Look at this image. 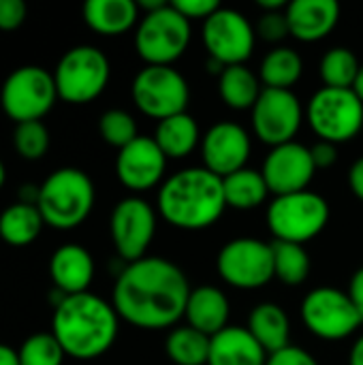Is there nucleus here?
I'll use <instances>...</instances> for the list:
<instances>
[{
	"mask_svg": "<svg viewBox=\"0 0 363 365\" xmlns=\"http://www.w3.org/2000/svg\"><path fill=\"white\" fill-rule=\"evenodd\" d=\"M190 291L186 274L175 263L163 257H143L118 274L111 306L128 325L158 331L184 319Z\"/></svg>",
	"mask_w": 363,
	"mask_h": 365,
	"instance_id": "nucleus-1",
	"label": "nucleus"
},
{
	"mask_svg": "<svg viewBox=\"0 0 363 365\" xmlns=\"http://www.w3.org/2000/svg\"><path fill=\"white\" fill-rule=\"evenodd\" d=\"M120 317L116 308L98 295H64L56 304L51 334L68 357L88 361L105 355L116 338Z\"/></svg>",
	"mask_w": 363,
	"mask_h": 365,
	"instance_id": "nucleus-2",
	"label": "nucleus"
},
{
	"mask_svg": "<svg viewBox=\"0 0 363 365\" xmlns=\"http://www.w3.org/2000/svg\"><path fill=\"white\" fill-rule=\"evenodd\" d=\"M158 214L182 231H203L227 210L223 178L205 167H188L167 178L158 188Z\"/></svg>",
	"mask_w": 363,
	"mask_h": 365,
	"instance_id": "nucleus-3",
	"label": "nucleus"
},
{
	"mask_svg": "<svg viewBox=\"0 0 363 365\" xmlns=\"http://www.w3.org/2000/svg\"><path fill=\"white\" fill-rule=\"evenodd\" d=\"M94 197V184L86 171L62 167L49 173L39 186L36 207L45 225L58 231H71L90 216Z\"/></svg>",
	"mask_w": 363,
	"mask_h": 365,
	"instance_id": "nucleus-4",
	"label": "nucleus"
},
{
	"mask_svg": "<svg viewBox=\"0 0 363 365\" xmlns=\"http://www.w3.org/2000/svg\"><path fill=\"white\" fill-rule=\"evenodd\" d=\"M265 222L276 242L308 244L329 222V203L312 190L274 197L265 212Z\"/></svg>",
	"mask_w": 363,
	"mask_h": 365,
	"instance_id": "nucleus-5",
	"label": "nucleus"
},
{
	"mask_svg": "<svg viewBox=\"0 0 363 365\" xmlns=\"http://www.w3.org/2000/svg\"><path fill=\"white\" fill-rule=\"evenodd\" d=\"M111 66L107 56L94 45L71 47L56 64L53 81L58 96L71 105H86L103 94Z\"/></svg>",
	"mask_w": 363,
	"mask_h": 365,
	"instance_id": "nucleus-6",
	"label": "nucleus"
},
{
	"mask_svg": "<svg viewBox=\"0 0 363 365\" xmlns=\"http://www.w3.org/2000/svg\"><path fill=\"white\" fill-rule=\"evenodd\" d=\"M188 43L190 21L171 2L154 13H143L135 32V49L150 66H173L188 49Z\"/></svg>",
	"mask_w": 363,
	"mask_h": 365,
	"instance_id": "nucleus-7",
	"label": "nucleus"
},
{
	"mask_svg": "<svg viewBox=\"0 0 363 365\" xmlns=\"http://www.w3.org/2000/svg\"><path fill=\"white\" fill-rule=\"evenodd\" d=\"M306 118L319 141L334 145L355 139L363 128V103L353 88H321L306 107Z\"/></svg>",
	"mask_w": 363,
	"mask_h": 365,
	"instance_id": "nucleus-8",
	"label": "nucleus"
},
{
	"mask_svg": "<svg viewBox=\"0 0 363 365\" xmlns=\"http://www.w3.org/2000/svg\"><path fill=\"white\" fill-rule=\"evenodd\" d=\"M53 73L36 64L15 68L0 88L2 111L15 122H36L45 118L58 101Z\"/></svg>",
	"mask_w": 363,
	"mask_h": 365,
	"instance_id": "nucleus-9",
	"label": "nucleus"
},
{
	"mask_svg": "<svg viewBox=\"0 0 363 365\" xmlns=\"http://www.w3.org/2000/svg\"><path fill=\"white\" fill-rule=\"evenodd\" d=\"M131 96L143 115L160 122L186 111L190 88L178 68L145 64L133 79Z\"/></svg>",
	"mask_w": 363,
	"mask_h": 365,
	"instance_id": "nucleus-10",
	"label": "nucleus"
},
{
	"mask_svg": "<svg viewBox=\"0 0 363 365\" xmlns=\"http://www.w3.org/2000/svg\"><path fill=\"white\" fill-rule=\"evenodd\" d=\"M216 272L233 289H261L276 278L274 248L257 237H235L218 250Z\"/></svg>",
	"mask_w": 363,
	"mask_h": 365,
	"instance_id": "nucleus-11",
	"label": "nucleus"
},
{
	"mask_svg": "<svg viewBox=\"0 0 363 365\" xmlns=\"http://www.w3.org/2000/svg\"><path fill=\"white\" fill-rule=\"evenodd\" d=\"M300 314L302 323L312 336L329 342L353 336L363 323L351 297L336 287L312 289L304 297Z\"/></svg>",
	"mask_w": 363,
	"mask_h": 365,
	"instance_id": "nucleus-12",
	"label": "nucleus"
},
{
	"mask_svg": "<svg viewBox=\"0 0 363 365\" xmlns=\"http://www.w3.org/2000/svg\"><path fill=\"white\" fill-rule=\"evenodd\" d=\"M201 38L210 58L220 60L225 66H235L252 56L257 30L244 13L220 6L203 21Z\"/></svg>",
	"mask_w": 363,
	"mask_h": 365,
	"instance_id": "nucleus-13",
	"label": "nucleus"
},
{
	"mask_svg": "<svg viewBox=\"0 0 363 365\" xmlns=\"http://www.w3.org/2000/svg\"><path fill=\"white\" fill-rule=\"evenodd\" d=\"M304 115L306 111L297 94L293 90L276 88H263L259 101L250 109L255 135L272 148L295 141Z\"/></svg>",
	"mask_w": 363,
	"mask_h": 365,
	"instance_id": "nucleus-14",
	"label": "nucleus"
},
{
	"mask_svg": "<svg viewBox=\"0 0 363 365\" xmlns=\"http://www.w3.org/2000/svg\"><path fill=\"white\" fill-rule=\"evenodd\" d=\"M111 242L116 252L126 263H135L145 257L154 233H156V212L141 197H126L116 203L109 218Z\"/></svg>",
	"mask_w": 363,
	"mask_h": 365,
	"instance_id": "nucleus-15",
	"label": "nucleus"
},
{
	"mask_svg": "<svg viewBox=\"0 0 363 365\" xmlns=\"http://www.w3.org/2000/svg\"><path fill=\"white\" fill-rule=\"evenodd\" d=\"M261 173L270 192L274 197H282L308 190L310 182L317 175V167L310 148L297 141H289L270 150L263 160Z\"/></svg>",
	"mask_w": 363,
	"mask_h": 365,
	"instance_id": "nucleus-16",
	"label": "nucleus"
},
{
	"mask_svg": "<svg viewBox=\"0 0 363 365\" xmlns=\"http://www.w3.org/2000/svg\"><path fill=\"white\" fill-rule=\"evenodd\" d=\"M252 152L248 130L237 122H216L201 137V158L203 167L227 178L246 167Z\"/></svg>",
	"mask_w": 363,
	"mask_h": 365,
	"instance_id": "nucleus-17",
	"label": "nucleus"
},
{
	"mask_svg": "<svg viewBox=\"0 0 363 365\" xmlns=\"http://www.w3.org/2000/svg\"><path fill=\"white\" fill-rule=\"evenodd\" d=\"M167 156L154 137L139 135L133 143L122 148L116 158V175L133 192H145L158 186L165 178Z\"/></svg>",
	"mask_w": 363,
	"mask_h": 365,
	"instance_id": "nucleus-18",
	"label": "nucleus"
},
{
	"mask_svg": "<svg viewBox=\"0 0 363 365\" xmlns=\"http://www.w3.org/2000/svg\"><path fill=\"white\" fill-rule=\"evenodd\" d=\"M285 13L289 30L297 41L317 43L336 28L340 4L336 0H293Z\"/></svg>",
	"mask_w": 363,
	"mask_h": 365,
	"instance_id": "nucleus-19",
	"label": "nucleus"
},
{
	"mask_svg": "<svg viewBox=\"0 0 363 365\" xmlns=\"http://www.w3.org/2000/svg\"><path fill=\"white\" fill-rule=\"evenodd\" d=\"M49 274L56 291L62 295L88 293V287L94 280V259L83 246L64 244L51 255Z\"/></svg>",
	"mask_w": 363,
	"mask_h": 365,
	"instance_id": "nucleus-20",
	"label": "nucleus"
},
{
	"mask_svg": "<svg viewBox=\"0 0 363 365\" xmlns=\"http://www.w3.org/2000/svg\"><path fill=\"white\" fill-rule=\"evenodd\" d=\"M229 317L231 304L225 291L212 284H201L190 291L184 312V319L190 327L212 338L229 327Z\"/></svg>",
	"mask_w": 363,
	"mask_h": 365,
	"instance_id": "nucleus-21",
	"label": "nucleus"
},
{
	"mask_svg": "<svg viewBox=\"0 0 363 365\" xmlns=\"http://www.w3.org/2000/svg\"><path fill=\"white\" fill-rule=\"evenodd\" d=\"M267 357L265 349L246 327L229 325L212 336L208 365H265Z\"/></svg>",
	"mask_w": 363,
	"mask_h": 365,
	"instance_id": "nucleus-22",
	"label": "nucleus"
},
{
	"mask_svg": "<svg viewBox=\"0 0 363 365\" xmlns=\"http://www.w3.org/2000/svg\"><path fill=\"white\" fill-rule=\"evenodd\" d=\"M252 338L265 349L267 355L291 346V323L282 306L274 302H261L252 308L246 327Z\"/></svg>",
	"mask_w": 363,
	"mask_h": 365,
	"instance_id": "nucleus-23",
	"label": "nucleus"
},
{
	"mask_svg": "<svg viewBox=\"0 0 363 365\" xmlns=\"http://www.w3.org/2000/svg\"><path fill=\"white\" fill-rule=\"evenodd\" d=\"M139 17L133 0H88L83 4V21L98 34L116 36L128 32Z\"/></svg>",
	"mask_w": 363,
	"mask_h": 365,
	"instance_id": "nucleus-24",
	"label": "nucleus"
},
{
	"mask_svg": "<svg viewBox=\"0 0 363 365\" xmlns=\"http://www.w3.org/2000/svg\"><path fill=\"white\" fill-rule=\"evenodd\" d=\"M201 130L190 113H178L160 120L154 130V141L167 158H186L197 145H201Z\"/></svg>",
	"mask_w": 363,
	"mask_h": 365,
	"instance_id": "nucleus-25",
	"label": "nucleus"
},
{
	"mask_svg": "<svg viewBox=\"0 0 363 365\" xmlns=\"http://www.w3.org/2000/svg\"><path fill=\"white\" fill-rule=\"evenodd\" d=\"M43 216L32 203H13L0 214V240L9 246H30L43 231Z\"/></svg>",
	"mask_w": 363,
	"mask_h": 365,
	"instance_id": "nucleus-26",
	"label": "nucleus"
},
{
	"mask_svg": "<svg viewBox=\"0 0 363 365\" xmlns=\"http://www.w3.org/2000/svg\"><path fill=\"white\" fill-rule=\"evenodd\" d=\"M225 188V201L227 207L237 212H250L265 203L270 188L265 184V178L261 171L244 167L227 178H223Z\"/></svg>",
	"mask_w": 363,
	"mask_h": 365,
	"instance_id": "nucleus-27",
	"label": "nucleus"
},
{
	"mask_svg": "<svg viewBox=\"0 0 363 365\" xmlns=\"http://www.w3.org/2000/svg\"><path fill=\"white\" fill-rule=\"evenodd\" d=\"M261 92H263L261 79L246 64L227 66L225 73L218 77L220 98L227 107H231L235 111L252 109L255 103L259 101Z\"/></svg>",
	"mask_w": 363,
	"mask_h": 365,
	"instance_id": "nucleus-28",
	"label": "nucleus"
},
{
	"mask_svg": "<svg viewBox=\"0 0 363 365\" xmlns=\"http://www.w3.org/2000/svg\"><path fill=\"white\" fill-rule=\"evenodd\" d=\"M304 73V60L293 47H274L261 62L259 79L263 88L291 90Z\"/></svg>",
	"mask_w": 363,
	"mask_h": 365,
	"instance_id": "nucleus-29",
	"label": "nucleus"
},
{
	"mask_svg": "<svg viewBox=\"0 0 363 365\" xmlns=\"http://www.w3.org/2000/svg\"><path fill=\"white\" fill-rule=\"evenodd\" d=\"M212 338L197 331L190 325H182L169 331L165 340V353L175 365H208Z\"/></svg>",
	"mask_w": 363,
	"mask_h": 365,
	"instance_id": "nucleus-30",
	"label": "nucleus"
},
{
	"mask_svg": "<svg viewBox=\"0 0 363 365\" xmlns=\"http://www.w3.org/2000/svg\"><path fill=\"white\" fill-rule=\"evenodd\" d=\"M359 58L355 56L353 49L349 47H332L329 51L323 53L321 64H319V75L325 88H353L355 79L359 75Z\"/></svg>",
	"mask_w": 363,
	"mask_h": 365,
	"instance_id": "nucleus-31",
	"label": "nucleus"
},
{
	"mask_svg": "<svg viewBox=\"0 0 363 365\" xmlns=\"http://www.w3.org/2000/svg\"><path fill=\"white\" fill-rule=\"evenodd\" d=\"M274 274L287 287H300L310 276V257L304 246L289 242H272Z\"/></svg>",
	"mask_w": 363,
	"mask_h": 365,
	"instance_id": "nucleus-32",
	"label": "nucleus"
},
{
	"mask_svg": "<svg viewBox=\"0 0 363 365\" xmlns=\"http://www.w3.org/2000/svg\"><path fill=\"white\" fill-rule=\"evenodd\" d=\"M19 365H62L66 353L53 334H32L17 351Z\"/></svg>",
	"mask_w": 363,
	"mask_h": 365,
	"instance_id": "nucleus-33",
	"label": "nucleus"
},
{
	"mask_svg": "<svg viewBox=\"0 0 363 365\" xmlns=\"http://www.w3.org/2000/svg\"><path fill=\"white\" fill-rule=\"evenodd\" d=\"M98 133L105 143H109L118 150L126 148L128 143H133L139 137L135 118L124 109H107L98 118Z\"/></svg>",
	"mask_w": 363,
	"mask_h": 365,
	"instance_id": "nucleus-34",
	"label": "nucleus"
},
{
	"mask_svg": "<svg viewBox=\"0 0 363 365\" xmlns=\"http://www.w3.org/2000/svg\"><path fill=\"white\" fill-rule=\"evenodd\" d=\"M13 145L17 154L26 160H39L47 154L49 150V130L47 126L36 120V122H21L15 126L13 133Z\"/></svg>",
	"mask_w": 363,
	"mask_h": 365,
	"instance_id": "nucleus-35",
	"label": "nucleus"
},
{
	"mask_svg": "<svg viewBox=\"0 0 363 365\" xmlns=\"http://www.w3.org/2000/svg\"><path fill=\"white\" fill-rule=\"evenodd\" d=\"M285 11L261 13L259 21L255 26L257 36L267 41V43H280L282 38H287L291 34V30H289V21H287V13Z\"/></svg>",
	"mask_w": 363,
	"mask_h": 365,
	"instance_id": "nucleus-36",
	"label": "nucleus"
},
{
	"mask_svg": "<svg viewBox=\"0 0 363 365\" xmlns=\"http://www.w3.org/2000/svg\"><path fill=\"white\" fill-rule=\"evenodd\" d=\"M175 11H180L188 21L190 19H208L210 15H214L220 4L216 0H173L171 2Z\"/></svg>",
	"mask_w": 363,
	"mask_h": 365,
	"instance_id": "nucleus-37",
	"label": "nucleus"
},
{
	"mask_svg": "<svg viewBox=\"0 0 363 365\" xmlns=\"http://www.w3.org/2000/svg\"><path fill=\"white\" fill-rule=\"evenodd\" d=\"M265 365H319L312 353H308L306 349L300 346H287L278 353H272L267 357Z\"/></svg>",
	"mask_w": 363,
	"mask_h": 365,
	"instance_id": "nucleus-38",
	"label": "nucleus"
},
{
	"mask_svg": "<svg viewBox=\"0 0 363 365\" xmlns=\"http://www.w3.org/2000/svg\"><path fill=\"white\" fill-rule=\"evenodd\" d=\"M26 2L24 0H0V30H15L26 19Z\"/></svg>",
	"mask_w": 363,
	"mask_h": 365,
	"instance_id": "nucleus-39",
	"label": "nucleus"
},
{
	"mask_svg": "<svg viewBox=\"0 0 363 365\" xmlns=\"http://www.w3.org/2000/svg\"><path fill=\"white\" fill-rule=\"evenodd\" d=\"M310 154H312V160H315L317 171L319 169H329L338 160V148L334 143H329V141H317L310 148Z\"/></svg>",
	"mask_w": 363,
	"mask_h": 365,
	"instance_id": "nucleus-40",
	"label": "nucleus"
},
{
	"mask_svg": "<svg viewBox=\"0 0 363 365\" xmlns=\"http://www.w3.org/2000/svg\"><path fill=\"white\" fill-rule=\"evenodd\" d=\"M347 295L351 297L353 306L357 308V312L362 314L363 319V267H359L353 276H351V282H349V291Z\"/></svg>",
	"mask_w": 363,
	"mask_h": 365,
	"instance_id": "nucleus-41",
	"label": "nucleus"
},
{
	"mask_svg": "<svg viewBox=\"0 0 363 365\" xmlns=\"http://www.w3.org/2000/svg\"><path fill=\"white\" fill-rule=\"evenodd\" d=\"M349 186H351V192L359 201H363V156L357 158L349 169Z\"/></svg>",
	"mask_w": 363,
	"mask_h": 365,
	"instance_id": "nucleus-42",
	"label": "nucleus"
},
{
	"mask_svg": "<svg viewBox=\"0 0 363 365\" xmlns=\"http://www.w3.org/2000/svg\"><path fill=\"white\" fill-rule=\"evenodd\" d=\"M257 6L261 13H272V11H285L289 6L287 0H257Z\"/></svg>",
	"mask_w": 363,
	"mask_h": 365,
	"instance_id": "nucleus-43",
	"label": "nucleus"
},
{
	"mask_svg": "<svg viewBox=\"0 0 363 365\" xmlns=\"http://www.w3.org/2000/svg\"><path fill=\"white\" fill-rule=\"evenodd\" d=\"M0 365H19L17 351L6 344H0Z\"/></svg>",
	"mask_w": 363,
	"mask_h": 365,
	"instance_id": "nucleus-44",
	"label": "nucleus"
},
{
	"mask_svg": "<svg viewBox=\"0 0 363 365\" xmlns=\"http://www.w3.org/2000/svg\"><path fill=\"white\" fill-rule=\"evenodd\" d=\"M349 365H363V336L355 340L349 353Z\"/></svg>",
	"mask_w": 363,
	"mask_h": 365,
	"instance_id": "nucleus-45",
	"label": "nucleus"
},
{
	"mask_svg": "<svg viewBox=\"0 0 363 365\" xmlns=\"http://www.w3.org/2000/svg\"><path fill=\"white\" fill-rule=\"evenodd\" d=\"M169 2L167 0H139L137 2V6L141 9V11H145V13H154V11H158V9H163V6H167Z\"/></svg>",
	"mask_w": 363,
	"mask_h": 365,
	"instance_id": "nucleus-46",
	"label": "nucleus"
},
{
	"mask_svg": "<svg viewBox=\"0 0 363 365\" xmlns=\"http://www.w3.org/2000/svg\"><path fill=\"white\" fill-rule=\"evenodd\" d=\"M225 64L220 62V60H216V58H210L208 56V60H205V71H210L212 75H216V77H220L223 73H225Z\"/></svg>",
	"mask_w": 363,
	"mask_h": 365,
	"instance_id": "nucleus-47",
	"label": "nucleus"
},
{
	"mask_svg": "<svg viewBox=\"0 0 363 365\" xmlns=\"http://www.w3.org/2000/svg\"><path fill=\"white\" fill-rule=\"evenodd\" d=\"M353 90H355V94L362 98V103H363V64H362V68H359V75H357V79H355V86H353Z\"/></svg>",
	"mask_w": 363,
	"mask_h": 365,
	"instance_id": "nucleus-48",
	"label": "nucleus"
},
{
	"mask_svg": "<svg viewBox=\"0 0 363 365\" xmlns=\"http://www.w3.org/2000/svg\"><path fill=\"white\" fill-rule=\"evenodd\" d=\"M4 180H6V171H4V165H2V160H0V188H2V184H4Z\"/></svg>",
	"mask_w": 363,
	"mask_h": 365,
	"instance_id": "nucleus-49",
	"label": "nucleus"
}]
</instances>
